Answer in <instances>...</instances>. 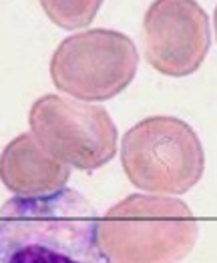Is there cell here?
Masks as SVG:
<instances>
[{"instance_id": "6da1fadb", "label": "cell", "mask_w": 217, "mask_h": 263, "mask_svg": "<svg viewBox=\"0 0 217 263\" xmlns=\"http://www.w3.org/2000/svg\"><path fill=\"white\" fill-rule=\"evenodd\" d=\"M97 225V209L75 189L8 199L0 207V263H111Z\"/></svg>"}, {"instance_id": "7a4b0ae2", "label": "cell", "mask_w": 217, "mask_h": 263, "mask_svg": "<svg viewBox=\"0 0 217 263\" xmlns=\"http://www.w3.org/2000/svg\"><path fill=\"white\" fill-rule=\"evenodd\" d=\"M199 223L173 195L135 193L99 217L97 237L111 263H179L195 247Z\"/></svg>"}, {"instance_id": "3957f363", "label": "cell", "mask_w": 217, "mask_h": 263, "mask_svg": "<svg viewBox=\"0 0 217 263\" xmlns=\"http://www.w3.org/2000/svg\"><path fill=\"white\" fill-rule=\"evenodd\" d=\"M121 165L131 183L153 195H183L205 173L203 145L189 123L157 115L133 125L121 141Z\"/></svg>"}, {"instance_id": "277c9868", "label": "cell", "mask_w": 217, "mask_h": 263, "mask_svg": "<svg viewBox=\"0 0 217 263\" xmlns=\"http://www.w3.org/2000/svg\"><path fill=\"white\" fill-rule=\"evenodd\" d=\"M139 68L133 39L113 28L77 30L50 59L52 85L70 99L103 103L129 87Z\"/></svg>"}, {"instance_id": "5b68a950", "label": "cell", "mask_w": 217, "mask_h": 263, "mask_svg": "<svg viewBox=\"0 0 217 263\" xmlns=\"http://www.w3.org/2000/svg\"><path fill=\"white\" fill-rule=\"evenodd\" d=\"M30 135L70 169L95 171L115 159L119 131L107 109L63 95L39 97L28 110Z\"/></svg>"}, {"instance_id": "8992f818", "label": "cell", "mask_w": 217, "mask_h": 263, "mask_svg": "<svg viewBox=\"0 0 217 263\" xmlns=\"http://www.w3.org/2000/svg\"><path fill=\"white\" fill-rule=\"evenodd\" d=\"M147 63L165 77H189L211 48V22L197 0H153L143 14Z\"/></svg>"}, {"instance_id": "52a82bcc", "label": "cell", "mask_w": 217, "mask_h": 263, "mask_svg": "<svg viewBox=\"0 0 217 263\" xmlns=\"http://www.w3.org/2000/svg\"><path fill=\"white\" fill-rule=\"evenodd\" d=\"M70 167L48 155L30 133L14 137L0 153V181L12 197H48L63 191Z\"/></svg>"}, {"instance_id": "ba28073f", "label": "cell", "mask_w": 217, "mask_h": 263, "mask_svg": "<svg viewBox=\"0 0 217 263\" xmlns=\"http://www.w3.org/2000/svg\"><path fill=\"white\" fill-rule=\"evenodd\" d=\"M44 14L63 30H83L97 18L105 0H39Z\"/></svg>"}, {"instance_id": "9c48e42d", "label": "cell", "mask_w": 217, "mask_h": 263, "mask_svg": "<svg viewBox=\"0 0 217 263\" xmlns=\"http://www.w3.org/2000/svg\"><path fill=\"white\" fill-rule=\"evenodd\" d=\"M213 34H215V41H217V4H215V10H213Z\"/></svg>"}]
</instances>
